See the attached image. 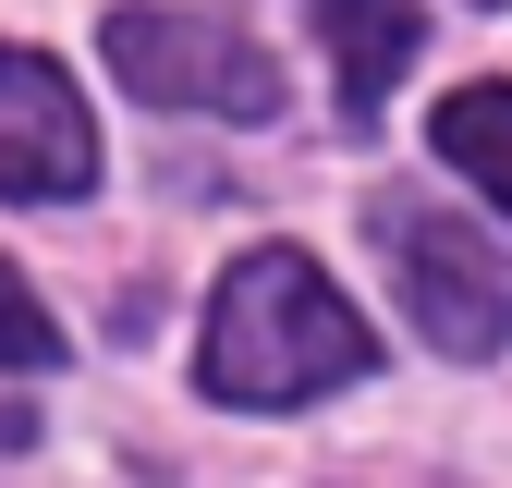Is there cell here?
Segmentation results:
<instances>
[{
    "mask_svg": "<svg viewBox=\"0 0 512 488\" xmlns=\"http://www.w3.org/2000/svg\"><path fill=\"white\" fill-rule=\"evenodd\" d=\"M378 366V330L354 318V293L305 257V244H256V257L220 269L208 293V342H196V379L208 403H317V391H354Z\"/></svg>",
    "mask_w": 512,
    "mask_h": 488,
    "instance_id": "1",
    "label": "cell"
},
{
    "mask_svg": "<svg viewBox=\"0 0 512 488\" xmlns=\"http://www.w3.org/2000/svg\"><path fill=\"white\" fill-rule=\"evenodd\" d=\"M366 232H378V269H391L403 318L439 342V354H512V244H488L476 220H452L415 183H378L366 196Z\"/></svg>",
    "mask_w": 512,
    "mask_h": 488,
    "instance_id": "2",
    "label": "cell"
},
{
    "mask_svg": "<svg viewBox=\"0 0 512 488\" xmlns=\"http://www.w3.org/2000/svg\"><path fill=\"white\" fill-rule=\"evenodd\" d=\"M98 49L147 110H220V122H269L281 110V61L244 25H220V13H183V0H122L98 25Z\"/></svg>",
    "mask_w": 512,
    "mask_h": 488,
    "instance_id": "3",
    "label": "cell"
},
{
    "mask_svg": "<svg viewBox=\"0 0 512 488\" xmlns=\"http://www.w3.org/2000/svg\"><path fill=\"white\" fill-rule=\"evenodd\" d=\"M98 183V122L49 49H0V196L61 208Z\"/></svg>",
    "mask_w": 512,
    "mask_h": 488,
    "instance_id": "4",
    "label": "cell"
},
{
    "mask_svg": "<svg viewBox=\"0 0 512 488\" xmlns=\"http://www.w3.org/2000/svg\"><path fill=\"white\" fill-rule=\"evenodd\" d=\"M317 37H330V74H342V122H378V98L403 86V61L427 37L415 0H305Z\"/></svg>",
    "mask_w": 512,
    "mask_h": 488,
    "instance_id": "5",
    "label": "cell"
},
{
    "mask_svg": "<svg viewBox=\"0 0 512 488\" xmlns=\"http://www.w3.org/2000/svg\"><path fill=\"white\" fill-rule=\"evenodd\" d=\"M427 147L452 159L476 196L512 208V86H452V98H439V122H427Z\"/></svg>",
    "mask_w": 512,
    "mask_h": 488,
    "instance_id": "6",
    "label": "cell"
},
{
    "mask_svg": "<svg viewBox=\"0 0 512 488\" xmlns=\"http://www.w3.org/2000/svg\"><path fill=\"white\" fill-rule=\"evenodd\" d=\"M0 366H61V318L13 281V257H0Z\"/></svg>",
    "mask_w": 512,
    "mask_h": 488,
    "instance_id": "7",
    "label": "cell"
}]
</instances>
